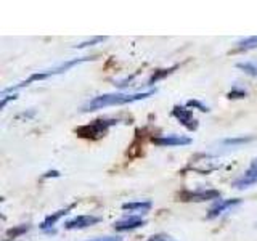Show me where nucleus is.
Segmentation results:
<instances>
[{
    "label": "nucleus",
    "instance_id": "obj_1",
    "mask_svg": "<svg viewBox=\"0 0 257 241\" xmlns=\"http://www.w3.org/2000/svg\"><path fill=\"white\" fill-rule=\"evenodd\" d=\"M155 90H148V92H142V93H104V95H98L88 101L84 111H96L106 106H119V104H127V103H134L139 100H145L148 96L155 95Z\"/></svg>",
    "mask_w": 257,
    "mask_h": 241
},
{
    "label": "nucleus",
    "instance_id": "obj_2",
    "mask_svg": "<svg viewBox=\"0 0 257 241\" xmlns=\"http://www.w3.org/2000/svg\"><path fill=\"white\" fill-rule=\"evenodd\" d=\"M88 60H92V58H88V56H85V58H74V60H71V61H66V63L60 64V66H56V68L45 69V71H42V72H36V74L29 76L26 80H23L21 84L15 85V87H8V88H5L4 93L13 92V90H18V88L26 87V85H29V84H32V82H36V80H44V79H48V77H52V76L61 74V72H66V71H68V69H71L72 66H76V64L84 63V61H88Z\"/></svg>",
    "mask_w": 257,
    "mask_h": 241
},
{
    "label": "nucleus",
    "instance_id": "obj_3",
    "mask_svg": "<svg viewBox=\"0 0 257 241\" xmlns=\"http://www.w3.org/2000/svg\"><path fill=\"white\" fill-rule=\"evenodd\" d=\"M117 124V119H109V117H100L92 120L90 124L80 126L76 129V134L80 139H88V140H98L101 137L106 135L108 129L111 126Z\"/></svg>",
    "mask_w": 257,
    "mask_h": 241
},
{
    "label": "nucleus",
    "instance_id": "obj_4",
    "mask_svg": "<svg viewBox=\"0 0 257 241\" xmlns=\"http://www.w3.org/2000/svg\"><path fill=\"white\" fill-rule=\"evenodd\" d=\"M172 116L179 120L182 126H185L188 131H196L198 129V119L193 116V112L187 106H174L172 109Z\"/></svg>",
    "mask_w": 257,
    "mask_h": 241
},
{
    "label": "nucleus",
    "instance_id": "obj_5",
    "mask_svg": "<svg viewBox=\"0 0 257 241\" xmlns=\"http://www.w3.org/2000/svg\"><path fill=\"white\" fill-rule=\"evenodd\" d=\"M257 183V159H254L251 166H249L244 174L239 177V179H236L235 182H233L231 187H235L236 190H244V188H249L252 187V185Z\"/></svg>",
    "mask_w": 257,
    "mask_h": 241
},
{
    "label": "nucleus",
    "instance_id": "obj_6",
    "mask_svg": "<svg viewBox=\"0 0 257 241\" xmlns=\"http://www.w3.org/2000/svg\"><path fill=\"white\" fill-rule=\"evenodd\" d=\"M153 143L158 145V147H183V145H190L191 139L179 134H171V135L153 137Z\"/></svg>",
    "mask_w": 257,
    "mask_h": 241
},
{
    "label": "nucleus",
    "instance_id": "obj_7",
    "mask_svg": "<svg viewBox=\"0 0 257 241\" xmlns=\"http://www.w3.org/2000/svg\"><path fill=\"white\" fill-rule=\"evenodd\" d=\"M182 201L188 203H203V201H211L220 198V193L217 190H201V191H185L180 195Z\"/></svg>",
    "mask_w": 257,
    "mask_h": 241
},
{
    "label": "nucleus",
    "instance_id": "obj_8",
    "mask_svg": "<svg viewBox=\"0 0 257 241\" xmlns=\"http://www.w3.org/2000/svg\"><path fill=\"white\" fill-rule=\"evenodd\" d=\"M98 222H100V217H95V215H77V217H74V219L64 222V228H66V230H80V228L92 227V225L98 223Z\"/></svg>",
    "mask_w": 257,
    "mask_h": 241
},
{
    "label": "nucleus",
    "instance_id": "obj_9",
    "mask_svg": "<svg viewBox=\"0 0 257 241\" xmlns=\"http://www.w3.org/2000/svg\"><path fill=\"white\" fill-rule=\"evenodd\" d=\"M145 223H147V220L142 219V217L132 215V217H125V219H122V220H117L114 223V230L116 231H128V230L140 228Z\"/></svg>",
    "mask_w": 257,
    "mask_h": 241
},
{
    "label": "nucleus",
    "instance_id": "obj_10",
    "mask_svg": "<svg viewBox=\"0 0 257 241\" xmlns=\"http://www.w3.org/2000/svg\"><path fill=\"white\" fill-rule=\"evenodd\" d=\"M241 203V199H223V201H219L217 204H214L211 209H209V212H207V219L211 220V219H215V217H219L223 211H227V209L233 207V206H236Z\"/></svg>",
    "mask_w": 257,
    "mask_h": 241
},
{
    "label": "nucleus",
    "instance_id": "obj_11",
    "mask_svg": "<svg viewBox=\"0 0 257 241\" xmlns=\"http://www.w3.org/2000/svg\"><path fill=\"white\" fill-rule=\"evenodd\" d=\"M72 207H74V204H69L68 207L60 209V211H56V212H53V214H50V215H47L45 219H44V222L40 223V228H42L44 231H52L53 225H55L56 222H58L63 215H66Z\"/></svg>",
    "mask_w": 257,
    "mask_h": 241
},
{
    "label": "nucleus",
    "instance_id": "obj_12",
    "mask_svg": "<svg viewBox=\"0 0 257 241\" xmlns=\"http://www.w3.org/2000/svg\"><path fill=\"white\" fill-rule=\"evenodd\" d=\"M124 211H139V212H148L151 209V201H135V203H125L122 204Z\"/></svg>",
    "mask_w": 257,
    "mask_h": 241
},
{
    "label": "nucleus",
    "instance_id": "obj_13",
    "mask_svg": "<svg viewBox=\"0 0 257 241\" xmlns=\"http://www.w3.org/2000/svg\"><path fill=\"white\" fill-rule=\"evenodd\" d=\"M252 48H257V36L239 40L233 52H247V50H252Z\"/></svg>",
    "mask_w": 257,
    "mask_h": 241
},
{
    "label": "nucleus",
    "instance_id": "obj_14",
    "mask_svg": "<svg viewBox=\"0 0 257 241\" xmlns=\"http://www.w3.org/2000/svg\"><path fill=\"white\" fill-rule=\"evenodd\" d=\"M255 139V137H235V139H227L223 140L222 145H225V147H239V145H244V143H249L252 142Z\"/></svg>",
    "mask_w": 257,
    "mask_h": 241
},
{
    "label": "nucleus",
    "instance_id": "obj_15",
    "mask_svg": "<svg viewBox=\"0 0 257 241\" xmlns=\"http://www.w3.org/2000/svg\"><path fill=\"white\" fill-rule=\"evenodd\" d=\"M177 68H179V66H172V68H169V69H159V71H156L155 74H153V76L150 77V80H148V85L156 84L159 79H163V77H166V76H169V74H172L174 69H177Z\"/></svg>",
    "mask_w": 257,
    "mask_h": 241
},
{
    "label": "nucleus",
    "instance_id": "obj_16",
    "mask_svg": "<svg viewBox=\"0 0 257 241\" xmlns=\"http://www.w3.org/2000/svg\"><path fill=\"white\" fill-rule=\"evenodd\" d=\"M236 68H239L241 71H244L246 74H249V76L257 77V64H254V63H238Z\"/></svg>",
    "mask_w": 257,
    "mask_h": 241
},
{
    "label": "nucleus",
    "instance_id": "obj_17",
    "mask_svg": "<svg viewBox=\"0 0 257 241\" xmlns=\"http://www.w3.org/2000/svg\"><path fill=\"white\" fill-rule=\"evenodd\" d=\"M148 241H177L175 238H172L167 233H158V235H153Z\"/></svg>",
    "mask_w": 257,
    "mask_h": 241
},
{
    "label": "nucleus",
    "instance_id": "obj_18",
    "mask_svg": "<svg viewBox=\"0 0 257 241\" xmlns=\"http://www.w3.org/2000/svg\"><path fill=\"white\" fill-rule=\"evenodd\" d=\"M28 230H29V225H21V227H18V228H12V230H8V236H12V235H13V238H15V236L21 235V233L28 231Z\"/></svg>",
    "mask_w": 257,
    "mask_h": 241
},
{
    "label": "nucleus",
    "instance_id": "obj_19",
    "mask_svg": "<svg viewBox=\"0 0 257 241\" xmlns=\"http://www.w3.org/2000/svg\"><path fill=\"white\" fill-rule=\"evenodd\" d=\"M104 39H106V37H93L92 40H87V42H82V44H79V45H76V47H77V48H85V47H88V45H93V44L103 42Z\"/></svg>",
    "mask_w": 257,
    "mask_h": 241
},
{
    "label": "nucleus",
    "instance_id": "obj_20",
    "mask_svg": "<svg viewBox=\"0 0 257 241\" xmlns=\"http://www.w3.org/2000/svg\"><path fill=\"white\" fill-rule=\"evenodd\" d=\"M188 106H191V108H198L199 111H203V112H207V111H209V108L206 106V104L199 103L198 100H190V101H188Z\"/></svg>",
    "mask_w": 257,
    "mask_h": 241
},
{
    "label": "nucleus",
    "instance_id": "obj_21",
    "mask_svg": "<svg viewBox=\"0 0 257 241\" xmlns=\"http://www.w3.org/2000/svg\"><path fill=\"white\" fill-rule=\"evenodd\" d=\"M244 96H246L244 90H236V88H233L231 92H228V98H244Z\"/></svg>",
    "mask_w": 257,
    "mask_h": 241
},
{
    "label": "nucleus",
    "instance_id": "obj_22",
    "mask_svg": "<svg viewBox=\"0 0 257 241\" xmlns=\"http://www.w3.org/2000/svg\"><path fill=\"white\" fill-rule=\"evenodd\" d=\"M88 241H122L119 236H101V238H95V239H88Z\"/></svg>",
    "mask_w": 257,
    "mask_h": 241
},
{
    "label": "nucleus",
    "instance_id": "obj_23",
    "mask_svg": "<svg viewBox=\"0 0 257 241\" xmlns=\"http://www.w3.org/2000/svg\"><path fill=\"white\" fill-rule=\"evenodd\" d=\"M16 98V95L13 93V95H2V103H0V106L2 108H5L7 106V103H8V100H15Z\"/></svg>",
    "mask_w": 257,
    "mask_h": 241
}]
</instances>
